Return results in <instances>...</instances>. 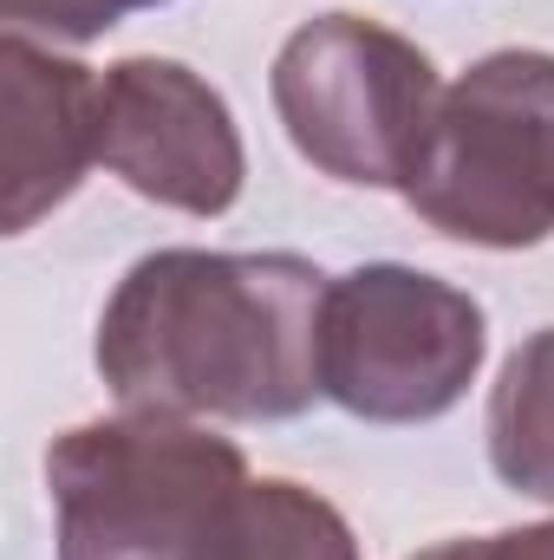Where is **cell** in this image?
Masks as SVG:
<instances>
[{
    "label": "cell",
    "mask_w": 554,
    "mask_h": 560,
    "mask_svg": "<svg viewBox=\"0 0 554 560\" xmlns=\"http://www.w3.org/2000/svg\"><path fill=\"white\" fill-rule=\"evenodd\" d=\"M235 560H359V541H353V522L307 482L255 476Z\"/></svg>",
    "instance_id": "9c48e42d"
},
{
    "label": "cell",
    "mask_w": 554,
    "mask_h": 560,
    "mask_svg": "<svg viewBox=\"0 0 554 560\" xmlns=\"http://www.w3.org/2000/svg\"><path fill=\"white\" fill-rule=\"evenodd\" d=\"M424 229L463 248H542L554 235V52L503 46L443 85L405 183Z\"/></svg>",
    "instance_id": "3957f363"
},
{
    "label": "cell",
    "mask_w": 554,
    "mask_h": 560,
    "mask_svg": "<svg viewBox=\"0 0 554 560\" xmlns=\"http://www.w3.org/2000/svg\"><path fill=\"white\" fill-rule=\"evenodd\" d=\"M412 560H483V541H437V548H424Z\"/></svg>",
    "instance_id": "7c38bea8"
},
{
    "label": "cell",
    "mask_w": 554,
    "mask_h": 560,
    "mask_svg": "<svg viewBox=\"0 0 554 560\" xmlns=\"http://www.w3.org/2000/svg\"><path fill=\"white\" fill-rule=\"evenodd\" d=\"M326 287L307 255L157 248L99 313V378L118 411L287 423L326 398Z\"/></svg>",
    "instance_id": "6da1fadb"
},
{
    "label": "cell",
    "mask_w": 554,
    "mask_h": 560,
    "mask_svg": "<svg viewBox=\"0 0 554 560\" xmlns=\"http://www.w3.org/2000/svg\"><path fill=\"white\" fill-rule=\"evenodd\" d=\"M7 79V235L53 215L99 163V85L105 72L39 46L33 33L0 39Z\"/></svg>",
    "instance_id": "52a82bcc"
},
{
    "label": "cell",
    "mask_w": 554,
    "mask_h": 560,
    "mask_svg": "<svg viewBox=\"0 0 554 560\" xmlns=\"http://www.w3.org/2000/svg\"><path fill=\"white\" fill-rule=\"evenodd\" d=\"M293 150L353 189H399L417 176L443 79L430 52L366 13H313L287 33L268 72Z\"/></svg>",
    "instance_id": "277c9868"
},
{
    "label": "cell",
    "mask_w": 554,
    "mask_h": 560,
    "mask_svg": "<svg viewBox=\"0 0 554 560\" xmlns=\"http://www.w3.org/2000/svg\"><path fill=\"white\" fill-rule=\"evenodd\" d=\"M489 352L483 306L450 280L372 261L326 287L320 392L366 423H430L463 405Z\"/></svg>",
    "instance_id": "5b68a950"
},
{
    "label": "cell",
    "mask_w": 554,
    "mask_h": 560,
    "mask_svg": "<svg viewBox=\"0 0 554 560\" xmlns=\"http://www.w3.org/2000/svg\"><path fill=\"white\" fill-rule=\"evenodd\" d=\"M489 469L503 489L554 502V326L529 332L489 385Z\"/></svg>",
    "instance_id": "ba28073f"
},
{
    "label": "cell",
    "mask_w": 554,
    "mask_h": 560,
    "mask_svg": "<svg viewBox=\"0 0 554 560\" xmlns=\"http://www.w3.org/2000/svg\"><path fill=\"white\" fill-rule=\"evenodd\" d=\"M483 560H554V522H529V528H503L483 541Z\"/></svg>",
    "instance_id": "8fae6325"
},
{
    "label": "cell",
    "mask_w": 554,
    "mask_h": 560,
    "mask_svg": "<svg viewBox=\"0 0 554 560\" xmlns=\"http://www.w3.org/2000/svg\"><path fill=\"white\" fill-rule=\"evenodd\" d=\"M249 456L196 418L118 411L46 450L59 560H235Z\"/></svg>",
    "instance_id": "7a4b0ae2"
},
{
    "label": "cell",
    "mask_w": 554,
    "mask_h": 560,
    "mask_svg": "<svg viewBox=\"0 0 554 560\" xmlns=\"http://www.w3.org/2000/svg\"><path fill=\"white\" fill-rule=\"evenodd\" d=\"M99 163L157 209L229 215L249 183V150L229 98L183 59H118L99 85Z\"/></svg>",
    "instance_id": "8992f818"
},
{
    "label": "cell",
    "mask_w": 554,
    "mask_h": 560,
    "mask_svg": "<svg viewBox=\"0 0 554 560\" xmlns=\"http://www.w3.org/2000/svg\"><path fill=\"white\" fill-rule=\"evenodd\" d=\"M143 7H163V0H0L7 13V33H46L53 46H85L99 33H112L118 20H131Z\"/></svg>",
    "instance_id": "30bf717a"
}]
</instances>
